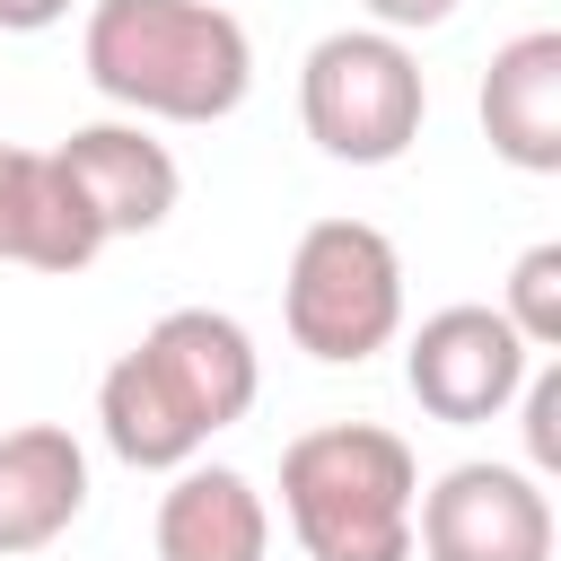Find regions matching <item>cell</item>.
Segmentation results:
<instances>
[{"label": "cell", "mask_w": 561, "mask_h": 561, "mask_svg": "<svg viewBox=\"0 0 561 561\" xmlns=\"http://www.w3.org/2000/svg\"><path fill=\"white\" fill-rule=\"evenodd\" d=\"M298 123L342 167H394L430 123L421 53L403 35H377V26H333L298 61Z\"/></svg>", "instance_id": "277c9868"}, {"label": "cell", "mask_w": 561, "mask_h": 561, "mask_svg": "<svg viewBox=\"0 0 561 561\" xmlns=\"http://www.w3.org/2000/svg\"><path fill=\"white\" fill-rule=\"evenodd\" d=\"M96 254H105V228H96L88 193L70 184V167L44 149V158H35V202H26V245H18V263H26V272H88Z\"/></svg>", "instance_id": "4fadbf2b"}, {"label": "cell", "mask_w": 561, "mask_h": 561, "mask_svg": "<svg viewBox=\"0 0 561 561\" xmlns=\"http://www.w3.org/2000/svg\"><path fill=\"white\" fill-rule=\"evenodd\" d=\"M280 324L307 359L359 368L403 333V254L377 219H316L289 245Z\"/></svg>", "instance_id": "3957f363"}, {"label": "cell", "mask_w": 561, "mask_h": 561, "mask_svg": "<svg viewBox=\"0 0 561 561\" xmlns=\"http://www.w3.org/2000/svg\"><path fill=\"white\" fill-rule=\"evenodd\" d=\"M500 316L517 324L526 351H561V245H552V237L526 245V254L508 263V298H500Z\"/></svg>", "instance_id": "5bb4252c"}, {"label": "cell", "mask_w": 561, "mask_h": 561, "mask_svg": "<svg viewBox=\"0 0 561 561\" xmlns=\"http://www.w3.org/2000/svg\"><path fill=\"white\" fill-rule=\"evenodd\" d=\"M359 9H368L377 35H430V26H447L465 0H359Z\"/></svg>", "instance_id": "e0dca14e"}, {"label": "cell", "mask_w": 561, "mask_h": 561, "mask_svg": "<svg viewBox=\"0 0 561 561\" xmlns=\"http://www.w3.org/2000/svg\"><path fill=\"white\" fill-rule=\"evenodd\" d=\"M421 561H552V500L526 465H447L412 508Z\"/></svg>", "instance_id": "8992f818"}, {"label": "cell", "mask_w": 561, "mask_h": 561, "mask_svg": "<svg viewBox=\"0 0 561 561\" xmlns=\"http://www.w3.org/2000/svg\"><path fill=\"white\" fill-rule=\"evenodd\" d=\"M53 158H61L70 184L88 193L105 245H114V237H149V228H167V210H175V193H184L175 149H167L149 123H131V114H123V123H79Z\"/></svg>", "instance_id": "ba28073f"}, {"label": "cell", "mask_w": 561, "mask_h": 561, "mask_svg": "<svg viewBox=\"0 0 561 561\" xmlns=\"http://www.w3.org/2000/svg\"><path fill=\"white\" fill-rule=\"evenodd\" d=\"M421 465L377 421H324L280 447V517L307 561H412Z\"/></svg>", "instance_id": "7a4b0ae2"}, {"label": "cell", "mask_w": 561, "mask_h": 561, "mask_svg": "<svg viewBox=\"0 0 561 561\" xmlns=\"http://www.w3.org/2000/svg\"><path fill=\"white\" fill-rule=\"evenodd\" d=\"M526 368H535V351L517 342V324H508L500 307H473V298L421 316V333L403 342V386H412V403H421L430 421H447V430L500 421V412L517 403Z\"/></svg>", "instance_id": "5b68a950"}, {"label": "cell", "mask_w": 561, "mask_h": 561, "mask_svg": "<svg viewBox=\"0 0 561 561\" xmlns=\"http://www.w3.org/2000/svg\"><path fill=\"white\" fill-rule=\"evenodd\" d=\"M517 403H526V473H552L561 465V368H526Z\"/></svg>", "instance_id": "9a60e30c"}, {"label": "cell", "mask_w": 561, "mask_h": 561, "mask_svg": "<svg viewBox=\"0 0 561 561\" xmlns=\"http://www.w3.org/2000/svg\"><path fill=\"white\" fill-rule=\"evenodd\" d=\"M482 140L517 167V175H561V35H508L482 70Z\"/></svg>", "instance_id": "30bf717a"}, {"label": "cell", "mask_w": 561, "mask_h": 561, "mask_svg": "<svg viewBox=\"0 0 561 561\" xmlns=\"http://www.w3.org/2000/svg\"><path fill=\"white\" fill-rule=\"evenodd\" d=\"M96 430H105V447H114L131 473H175V465L202 456V430L167 403V386L149 377L140 351H123V359L96 377Z\"/></svg>", "instance_id": "7c38bea8"}, {"label": "cell", "mask_w": 561, "mask_h": 561, "mask_svg": "<svg viewBox=\"0 0 561 561\" xmlns=\"http://www.w3.org/2000/svg\"><path fill=\"white\" fill-rule=\"evenodd\" d=\"M35 158H44V149H18V140H0V263H18V245H26V202H35Z\"/></svg>", "instance_id": "2e32d148"}, {"label": "cell", "mask_w": 561, "mask_h": 561, "mask_svg": "<svg viewBox=\"0 0 561 561\" xmlns=\"http://www.w3.org/2000/svg\"><path fill=\"white\" fill-rule=\"evenodd\" d=\"M158 561H263L272 552V508L237 465H175V482L158 491V526H149Z\"/></svg>", "instance_id": "8fae6325"}, {"label": "cell", "mask_w": 561, "mask_h": 561, "mask_svg": "<svg viewBox=\"0 0 561 561\" xmlns=\"http://www.w3.org/2000/svg\"><path fill=\"white\" fill-rule=\"evenodd\" d=\"M131 351L149 359V377L167 386V403L202 430V447H210L219 430H237V421L254 412V394H263V351H254V333H245L237 316H219V307H167Z\"/></svg>", "instance_id": "52a82bcc"}, {"label": "cell", "mask_w": 561, "mask_h": 561, "mask_svg": "<svg viewBox=\"0 0 561 561\" xmlns=\"http://www.w3.org/2000/svg\"><path fill=\"white\" fill-rule=\"evenodd\" d=\"M79 70L131 123H228L254 88V35L219 0H96Z\"/></svg>", "instance_id": "6da1fadb"}, {"label": "cell", "mask_w": 561, "mask_h": 561, "mask_svg": "<svg viewBox=\"0 0 561 561\" xmlns=\"http://www.w3.org/2000/svg\"><path fill=\"white\" fill-rule=\"evenodd\" d=\"M61 18H70V0H0V35H44Z\"/></svg>", "instance_id": "ac0fdd59"}, {"label": "cell", "mask_w": 561, "mask_h": 561, "mask_svg": "<svg viewBox=\"0 0 561 561\" xmlns=\"http://www.w3.org/2000/svg\"><path fill=\"white\" fill-rule=\"evenodd\" d=\"M79 508H88V447L61 421L0 430V561L61 543Z\"/></svg>", "instance_id": "9c48e42d"}]
</instances>
